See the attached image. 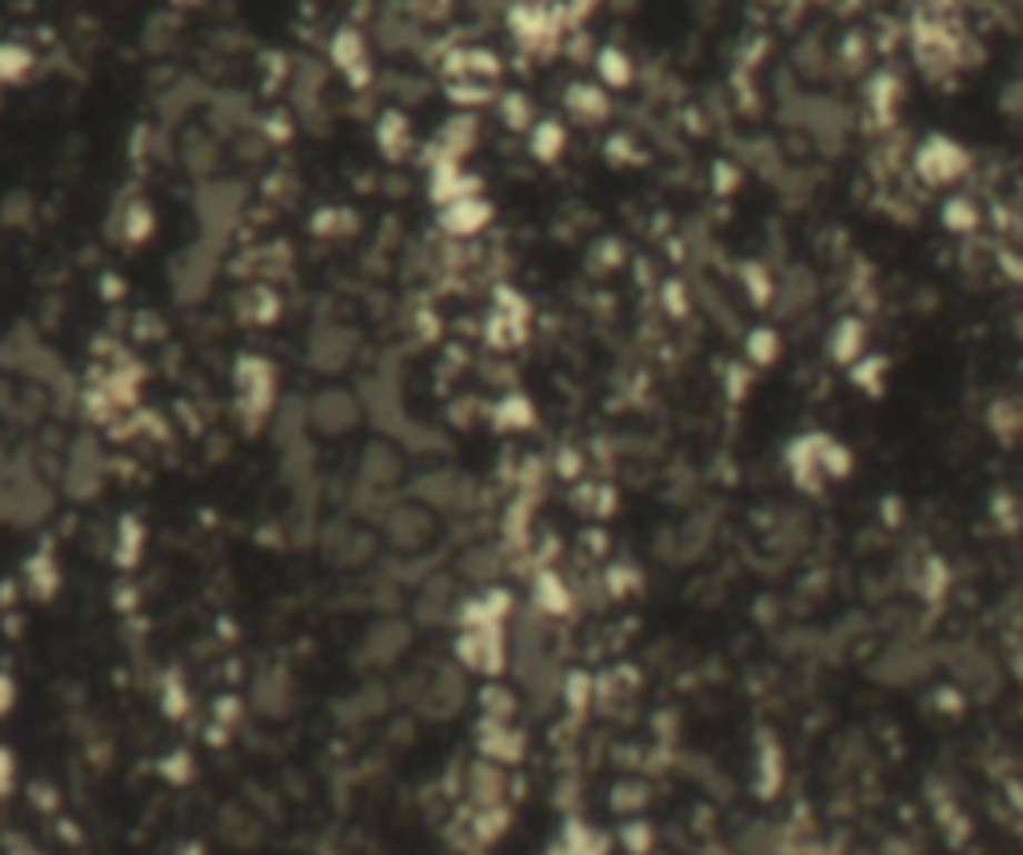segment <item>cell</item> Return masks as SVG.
Masks as SVG:
<instances>
[{
    "mask_svg": "<svg viewBox=\"0 0 1023 855\" xmlns=\"http://www.w3.org/2000/svg\"><path fill=\"white\" fill-rule=\"evenodd\" d=\"M392 692H397V704L412 707L420 720L448 724L468 704V672L457 660H424V664L400 672Z\"/></svg>",
    "mask_w": 1023,
    "mask_h": 855,
    "instance_id": "1",
    "label": "cell"
},
{
    "mask_svg": "<svg viewBox=\"0 0 1023 855\" xmlns=\"http://www.w3.org/2000/svg\"><path fill=\"white\" fill-rule=\"evenodd\" d=\"M57 507V492L44 480L32 456H17L0 464V524L4 527H40Z\"/></svg>",
    "mask_w": 1023,
    "mask_h": 855,
    "instance_id": "2",
    "label": "cell"
},
{
    "mask_svg": "<svg viewBox=\"0 0 1023 855\" xmlns=\"http://www.w3.org/2000/svg\"><path fill=\"white\" fill-rule=\"evenodd\" d=\"M0 369L12 372V376L29 380L44 392H64L69 389V372H64V360L29 329V324H17V329L4 332L0 340Z\"/></svg>",
    "mask_w": 1023,
    "mask_h": 855,
    "instance_id": "3",
    "label": "cell"
},
{
    "mask_svg": "<svg viewBox=\"0 0 1023 855\" xmlns=\"http://www.w3.org/2000/svg\"><path fill=\"white\" fill-rule=\"evenodd\" d=\"M244 200L249 189L232 177H209L197 180V192H192V217L200 224V237L217 240L229 249V237L237 232L240 212H244Z\"/></svg>",
    "mask_w": 1023,
    "mask_h": 855,
    "instance_id": "4",
    "label": "cell"
},
{
    "mask_svg": "<svg viewBox=\"0 0 1023 855\" xmlns=\"http://www.w3.org/2000/svg\"><path fill=\"white\" fill-rule=\"evenodd\" d=\"M220 264H224V244H217V240H209V237H197L189 249H180L177 256L169 260L172 300L184 304V309L200 304V300L212 292V284H217Z\"/></svg>",
    "mask_w": 1023,
    "mask_h": 855,
    "instance_id": "5",
    "label": "cell"
},
{
    "mask_svg": "<svg viewBox=\"0 0 1023 855\" xmlns=\"http://www.w3.org/2000/svg\"><path fill=\"white\" fill-rule=\"evenodd\" d=\"M412 640H417V624H412V616L380 612V616L360 632L357 647H352V667H360V672H384V667H397L400 660L412 652Z\"/></svg>",
    "mask_w": 1023,
    "mask_h": 855,
    "instance_id": "6",
    "label": "cell"
},
{
    "mask_svg": "<svg viewBox=\"0 0 1023 855\" xmlns=\"http://www.w3.org/2000/svg\"><path fill=\"white\" fill-rule=\"evenodd\" d=\"M408 496L420 500L424 507H432L437 516H468L480 507V484L460 467H424L420 476H412L408 484Z\"/></svg>",
    "mask_w": 1023,
    "mask_h": 855,
    "instance_id": "7",
    "label": "cell"
},
{
    "mask_svg": "<svg viewBox=\"0 0 1023 855\" xmlns=\"http://www.w3.org/2000/svg\"><path fill=\"white\" fill-rule=\"evenodd\" d=\"M104 480H109V456H104L100 440L92 432H77L60 456V492L77 504H89L100 496Z\"/></svg>",
    "mask_w": 1023,
    "mask_h": 855,
    "instance_id": "8",
    "label": "cell"
},
{
    "mask_svg": "<svg viewBox=\"0 0 1023 855\" xmlns=\"http://www.w3.org/2000/svg\"><path fill=\"white\" fill-rule=\"evenodd\" d=\"M377 536L384 540L397 556H417V552H424V547L432 544V536H437V512L412 496H397L384 512H380Z\"/></svg>",
    "mask_w": 1023,
    "mask_h": 855,
    "instance_id": "9",
    "label": "cell"
},
{
    "mask_svg": "<svg viewBox=\"0 0 1023 855\" xmlns=\"http://www.w3.org/2000/svg\"><path fill=\"white\" fill-rule=\"evenodd\" d=\"M357 396H360V404H364L368 424L388 440H397L400 428L412 420L404 412V389H400V372L392 369V364H380V369L368 372V376L360 380Z\"/></svg>",
    "mask_w": 1023,
    "mask_h": 855,
    "instance_id": "10",
    "label": "cell"
},
{
    "mask_svg": "<svg viewBox=\"0 0 1023 855\" xmlns=\"http://www.w3.org/2000/svg\"><path fill=\"white\" fill-rule=\"evenodd\" d=\"M232 380H237V409L240 416H244V424L257 428L264 424V420H272V412H277V364H269L264 356H240L237 360V372H232Z\"/></svg>",
    "mask_w": 1023,
    "mask_h": 855,
    "instance_id": "11",
    "label": "cell"
},
{
    "mask_svg": "<svg viewBox=\"0 0 1023 855\" xmlns=\"http://www.w3.org/2000/svg\"><path fill=\"white\" fill-rule=\"evenodd\" d=\"M360 356V332L344 320H320L312 324L309 344H304V360L309 369L320 372V376H340L357 364Z\"/></svg>",
    "mask_w": 1023,
    "mask_h": 855,
    "instance_id": "12",
    "label": "cell"
},
{
    "mask_svg": "<svg viewBox=\"0 0 1023 855\" xmlns=\"http://www.w3.org/2000/svg\"><path fill=\"white\" fill-rule=\"evenodd\" d=\"M452 656L464 672L484 680H497L508 672V632L504 624H477V627H457V644Z\"/></svg>",
    "mask_w": 1023,
    "mask_h": 855,
    "instance_id": "13",
    "label": "cell"
},
{
    "mask_svg": "<svg viewBox=\"0 0 1023 855\" xmlns=\"http://www.w3.org/2000/svg\"><path fill=\"white\" fill-rule=\"evenodd\" d=\"M360 420H364V404H360V396L352 389L329 384V389H320L309 396V424L317 436L340 440V436H348V432H357Z\"/></svg>",
    "mask_w": 1023,
    "mask_h": 855,
    "instance_id": "14",
    "label": "cell"
},
{
    "mask_svg": "<svg viewBox=\"0 0 1023 855\" xmlns=\"http://www.w3.org/2000/svg\"><path fill=\"white\" fill-rule=\"evenodd\" d=\"M460 600H464V592H460V576H452V572H440V567H437V572L420 580L417 592H412V624H417V627H448V624H457Z\"/></svg>",
    "mask_w": 1023,
    "mask_h": 855,
    "instance_id": "15",
    "label": "cell"
},
{
    "mask_svg": "<svg viewBox=\"0 0 1023 855\" xmlns=\"http://www.w3.org/2000/svg\"><path fill=\"white\" fill-rule=\"evenodd\" d=\"M320 552L332 567H364L377 560V536L360 527L357 520H337V524H324L317 536Z\"/></svg>",
    "mask_w": 1023,
    "mask_h": 855,
    "instance_id": "16",
    "label": "cell"
},
{
    "mask_svg": "<svg viewBox=\"0 0 1023 855\" xmlns=\"http://www.w3.org/2000/svg\"><path fill=\"white\" fill-rule=\"evenodd\" d=\"M249 707L264 720H289L297 712V680L284 664H264L249 680Z\"/></svg>",
    "mask_w": 1023,
    "mask_h": 855,
    "instance_id": "17",
    "label": "cell"
},
{
    "mask_svg": "<svg viewBox=\"0 0 1023 855\" xmlns=\"http://www.w3.org/2000/svg\"><path fill=\"white\" fill-rule=\"evenodd\" d=\"M915 172L927 180V184H952L955 177L967 172V149L955 144L944 132H932V137L915 149Z\"/></svg>",
    "mask_w": 1023,
    "mask_h": 855,
    "instance_id": "18",
    "label": "cell"
},
{
    "mask_svg": "<svg viewBox=\"0 0 1023 855\" xmlns=\"http://www.w3.org/2000/svg\"><path fill=\"white\" fill-rule=\"evenodd\" d=\"M292 109L304 124H317L324 117V92H329V69L320 60H300L289 77Z\"/></svg>",
    "mask_w": 1023,
    "mask_h": 855,
    "instance_id": "19",
    "label": "cell"
},
{
    "mask_svg": "<svg viewBox=\"0 0 1023 855\" xmlns=\"http://www.w3.org/2000/svg\"><path fill=\"white\" fill-rule=\"evenodd\" d=\"M492 224V204H488L480 192H472V197H460V200H448V204H440V229L448 232L452 240H472L480 237V232Z\"/></svg>",
    "mask_w": 1023,
    "mask_h": 855,
    "instance_id": "20",
    "label": "cell"
},
{
    "mask_svg": "<svg viewBox=\"0 0 1023 855\" xmlns=\"http://www.w3.org/2000/svg\"><path fill=\"white\" fill-rule=\"evenodd\" d=\"M477 747H480V756L492 760V764L512 767L524 756V732H520L512 720H480Z\"/></svg>",
    "mask_w": 1023,
    "mask_h": 855,
    "instance_id": "21",
    "label": "cell"
},
{
    "mask_svg": "<svg viewBox=\"0 0 1023 855\" xmlns=\"http://www.w3.org/2000/svg\"><path fill=\"white\" fill-rule=\"evenodd\" d=\"M392 704H397V692L388 684H380V680H368L348 700H340L337 716L340 724H372V720H384Z\"/></svg>",
    "mask_w": 1023,
    "mask_h": 855,
    "instance_id": "22",
    "label": "cell"
},
{
    "mask_svg": "<svg viewBox=\"0 0 1023 855\" xmlns=\"http://www.w3.org/2000/svg\"><path fill=\"white\" fill-rule=\"evenodd\" d=\"M220 157H224V140L212 129H184L180 132V164L197 180L217 177Z\"/></svg>",
    "mask_w": 1023,
    "mask_h": 855,
    "instance_id": "23",
    "label": "cell"
},
{
    "mask_svg": "<svg viewBox=\"0 0 1023 855\" xmlns=\"http://www.w3.org/2000/svg\"><path fill=\"white\" fill-rule=\"evenodd\" d=\"M209 100H212V92H204L200 80L180 77L157 97V112H160V120H164V129H177V124L189 120V112H197L200 104H209Z\"/></svg>",
    "mask_w": 1023,
    "mask_h": 855,
    "instance_id": "24",
    "label": "cell"
},
{
    "mask_svg": "<svg viewBox=\"0 0 1023 855\" xmlns=\"http://www.w3.org/2000/svg\"><path fill=\"white\" fill-rule=\"evenodd\" d=\"M332 69L348 80V84H368L372 77V57H368V40L357 29H340L332 37Z\"/></svg>",
    "mask_w": 1023,
    "mask_h": 855,
    "instance_id": "25",
    "label": "cell"
},
{
    "mask_svg": "<svg viewBox=\"0 0 1023 855\" xmlns=\"http://www.w3.org/2000/svg\"><path fill=\"white\" fill-rule=\"evenodd\" d=\"M504 572V552L497 544H468L460 552L457 576L472 587H492Z\"/></svg>",
    "mask_w": 1023,
    "mask_h": 855,
    "instance_id": "26",
    "label": "cell"
},
{
    "mask_svg": "<svg viewBox=\"0 0 1023 855\" xmlns=\"http://www.w3.org/2000/svg\"><path fill=\"white\" fill-rule=\"evenodd\" d=\"M504 792H508L504 764H492V760L480 756L477 764L468 767V799H472L477 807L504 804Z\"/></svg>",
    "mask_w": 1023,
    "mask_h": 855,
    "instance_id": "27",
    "label": "cell"
},
{
    "mask_svg": "<svg viewBox=\"0 0 1023 855\" xmlns=\"http://www.w3.org/2000/svg\"><path fill=\"white\" fill-rule=\"evenodd\" d=\"M477 140H480V120L472 117V112L452 117L437 137V160H457L460 164L468 152L477 149Z\"/></svg>",
    "mask_w": 1023,
    "mask_h": 855,
    "instance_id": "28",
    "label": "cell"
},
{
    "mask_svg": "<svg viewBox=\"0 0 1023 855\" xmlns=\"http://www.w3.org/2000/svg\"><path fill=\"white\" fill-rule=\"evenodd\" d=\"M377 149L384 152L388 160H404L408 149H412V124L400 109H388L384 117L377 120Z\"/></svg>",
    "mask_w": 1023,
    "mask_h": 855,
    "instance_id": "29",
    "label": "cell"
},
{
    "mask_svg": "<svg viewBox=\"0 0 1023 855\" xmlns=\"http://www.w3.org/2000/svg\"><path fill=\"white\" fill-rule=\"evenodd\" d=\"M548 855H608V836L572 819V824H564V832H560V839Z\"/></svg>",
    "mask_w": 1023,
    "mask_h": 855,
    "instance_id": "30",
    "label": "cell"
},
{
    "mask_svg": "<svg viewBox=\"0 0 1023 855\" xmlns=\"http://www.w3.org/2000/svg\"><path fill=\"white\" fill-rule=\"evenodd\" d=\"M397 444L404 447V452H412V456H444L448 447H452V440H448L440 428L420 424V420H408V424L400 428Z\"/></svg>",
    "mask_w": 1023,
    "mask_h": 855,
    "instance_id": "31",
    "label": "cell"
},
{
    "mask_svg": "<svg viewBox=\"0 0 1023 855\" xmlns=\"http://www.w3.org/2000/svg\"><path fill=\"white\" fill-rule=\"evenodd\" d=\"M564 104H568V112L576 120H584V124H600V120H608V112H612V100H608V92L596 89V84H572Z\"/></svg>",
    "mask_w": 1023,
    "mask_h": 855,
    "instance_id": "32",
    "label": "cell"
},
{
    "mask_svg": "<svg viewBox=\"0 0 1023 855\" xmlns=\"http://www.w3.org/2000/svg\"><path fill=\"white\" fill-rule=\"evenodd\" d=\"M528 149H532V157L540 164H556L568 149V129L560 120H540V124L528 129Z\"/></svg>",
    "mask_w": 1023,
    "mask_h": 855,
    "instance_id": "33",
    "label": "cell"
},
{
    "mask_svg": "<svg viewBox=\"0 0 1023 855\" xmlns=\"http://www.w3.org/2000/svg\"><path fill=\"white\" fill-rule=\"evenodd\" d=\"M448 72L457 80H492L500 77V57H492L488 49H460L448 57Z\"/></svg>",
    "mask_w": 1023,
    "mask_h": 855,
    "instance_id": "34",
    "label": "cell"
},
{
    "mask_svg": "<svg viewBox=\"0 0 1023 855\" xmlns=\"http://www.w3.org/2000/svg\"><path fill=\"white\" fill-rule=\"evenodd\" d=\"M24 587H29L37 600H52L60 592V567L49 552H37V556L24 560V572H20Z\"/></svg>",
    "mask_w": 1023,
    "mask_h": 855,
    "instance_id": "35",
    "label": "cell"
},
{
    "mask_svg": "<svg viewBox=\"0 0 1023 855\" xmlns=\"http://www.w3.org/2000/svg\"><path fill=\"white\" fill-rule=\"evenodd\" d=\"M532 607H540L548 620L564 616L568 607H572V592H568V584L556 572H540L536 576V584H532Z\"/></svg>",
    "mask_w": 1023,
    "mask_h": 855,
    "instance_id": "36",
    "label": "cell"
},
{
    "mask_svg": "<svg viewBox=\"0 0 1023 855\" xmlns=\"http://www.w3.org/2000/svg\"><path fill=\"white\" fill-rule=\"evenodd\" d=\"M420 37H424V32H420L408 17H400V12H388L377 24V40L384 52H412L420 44Z\"/></svg>",
    "mask_w": 1023,
    "mask_h": 855,
    "instance_id": "37",
    "label": "cell"
},
{
    "mask_svg": "<svg viewBox=\"0 0 1023 855\" xmlns=\"http://www.w3.org/2000/svg\"><path fill=\"white\" fill-rule=\"evenodd\" d=\"M532 420H536V409H532V400L520 396V392L500 396L497 409H492V424L504 428V432H524V428H532Z\"/></svg>",
    "mask_w": 1023,
    "mask_h": 855,
    "instance_id": "38",
    "label": "cell"
},
{
    "mask_svg": "<svg viewBox=\"0 0 1023 855\" xmlns=\"http://www.w3.org/2000/svg\"><path fill=\"white\" fill-rule=\"evenodd\" d=\"M152 229H157V212H152L149 200H132L129 209L117 217V232L124 237V244H140V240H149Z\"/></svg>",
    "mask_w": 1023,
    "mask_h": 855,
    "instance_id": "39",
    "label": "cell"
},
{
    "mask_svg": "<svg viewBox=\"0 0 1023 855\" xmlns=\"http://www.w3.org/2000/svg\"><path fill=\"white\" fill-rule=\"evenodd\" d=\"M112 556L120 567H132L144 556V527L137 524V516H120L117 532H112Z\"/></svg>",
    "mask_w": 1023,
    "mask_h": 855,
    "instance_id": "40",
    "label": "cell"
},
{
    "mask_svg": "<svg viewBox=\"0 0 1023 855\" xmlns=\"http://www.w3.org/2000/svg\"><path fill=\"white\" fill-rule=\"evenodd\" d=\"M477 707H480V720H512L516 716V692L508 684H500V680H488V684L480 687Z\"/></svg>",
    "mask_w": 1023,
    "mask_h": 855,
    "instance_id": "41",
    "label": "cell"
},
{
    "mask_svg": "<svg viewBox=\"0 0 1023 855\" xmlns=\"http://www.w3.org/2000/svg\"><path fill=\"white\" fill-rule=\"evenodd\" d=\"M596 72L608 89H628L632 84V57L620 49H600L596 52Z\"/></svg>",
    "mask_w": 1023,
    "mask_h": 855,
    "instance_id": "42",
    "label": "cell"
},
{
    "mask_svg": "<svg viewBox=\"0 0 1023 855\" xmlns=\"http://www.w3.org/2000/svg\"><path fill=\"white\" fill-rule=\"evenodd\" d=\"M240 316L249 320V324H272L280 316V296L260 284V289H252L249 296L240 300Z\"/></svg>",
    "mask_w": 1023,
    "mask_h": 855,
    "instance_id": "43",
    "label": "cell"
},
{
    "mask_svg": "<svg viewBox=\"0 0 1023 855\" xmlns=\"http://www.w3.org/2000/svg\"><path fill=\"white\" fill-rule=\"evenodd\" d=\"M32 69V52L24 49V44H17V40H4L0 44V84H17V80H24Z\"/></svg>",
    "mask_w": 1023,
    "mask_h": 855,
    "instance_id": "44",
    "label": "cell"
},
{
    "mask_svg": "<svg viewBox=\"0 0 1023 855\" xmlns=\"http://www.w3.org/2000/svg\"><path fill=\"white\" fill-rule=\"evenodd\" d=\"M508 824H512V816H508V807H504V804H497V807H477V816H472V832H477L480 844H497V839L508 832Z\"/></svg>",
    "mask_w": 1023,
    "mask_h": 855,
    "instance_id": "45",
    "label": "cell"
},
{
    "mask_svg": "<svg viewBox=\"0 0 1023 855\" xmlns=\"http://www.w3.org/2000/svg\"><path fill=\"white\" fill-rule=\"evenodd\" d=\"M160 707H164V716H172V720H180V716H189V707H192V696H189V684L180 676H164V687H160Z\"/></svg>",
    "mask_w": 1023,
    "mask_h": 855,
    "instance_id": "46",
    "label": "cell"
},
{
    "mask_svg": "<svg viewBox=\"0 0 1023 855\" xmlns=\"http://www.w3.org/2000/svg\"><path fill=\"white\" fill-rule=\"evenodd\" d=\"M357 229V217L348 209H320L317 217H312V232L317 237H344V232Z\"/></svg>",
    "mask_w": 1023,
    "mask_h": 855,
    "instance_id": "47",
    "label": "cell"
},
{
    "mask_svg": "<svg viewBox=\"0 0 1023 855\" xmlns=\"http://www.w3.org/2000/svg\"><path fill=\"white\" fill-rule=\"evenodd\" d=\"M500 120H504L512 132H528L532 129V109H528V100L520 97V92H508L504 100H500Z\"/></svg>",
    "mask_w": 1023,
    "mask_h": 855,
    "instance_id": "48",
    "label": "cell"
},
{
    "mask_svg": "<svg viewBox=\"0 0 1023 855\" xmlns=\"http://www.w3.org/2000/svg\"><path fill=\"white\" fill-rule=\"evenodd\" d=\"M975 209H972V200H964V197H952L947 200V209H944V224L952 232H972L975 229Z\"/></svg>",
    "mask_w": 1023,
    "mask_h": 855,
    "instance_id": "49",
    "label": "cell"
},
{
    "mask_svg": "<svg viewBox=\"0 0 1023 855\" xmlns=\"http://www.w3.org/2000/svg\"><path fill=\"white\" fill-rule=\"evenodd\" d=\"M244 716V704H240V696H217L212 700V724L220 727V732H229V727H237V720Z\"/></svg>",
    "mask_w": 1023,
    "mask_h": 855,
    "instance_id": "50",
    "label": "cell"
},
{
    "mask_svg": "<svg viewBox=\"0 0 1023 855\" xmlns=\"http://www.w3.org/2000/svg\"><path fill=\"white\" fill-rule=\"evenodd\" d=\"M748 352H752L755 364H772L775 356H780V336L768 329L752 332V340H748Z\"/></svg>",
    "mask_w": 1023,
    "mask_h": 855,
    "instance_id": "51",
    "label": "cell"
},
{
    "mask_svg": "<svg viewBox=\"0 0 1023 855\" xmlns=\"http://www.w3.org/2000/svg\"><path fill=\"white\" fill-rule=\"evenodd\" d=\"M620 839H624V847L632 855H644L648 847H652V827H648L644 819H628L624 832H620Z\"/></svg>",
    "mask_w": 1023,
    "mask_h": 855,
    "instance_id": "52",
    "label": "cell"
},
{
    "mask_svg": "<svg viewBox=\"0 0 1023 855\" xmlns=\"http://www.w3.org/2000/svg\"><path fill=\"white\" fill-rule=\"evenodd\" d=\"M588 696H592V687H588L584 672H572V676L564 680V687H560V700H564L568 707H584Z\"/></svg>",
    "mask_w": 1023,
    "mask_h": 855,
    "instance_id": "53",
    "label": "cell"
},
{
    "mask_svg": "<svg viewBox=\"0 0 1023 855\" xmlns=\"http://www.w3.org/2000/svg\"><path fill=\"white\" fill-rule=\"evenodd\" d=\"M612 807L616 812H624V816H632V812H640L644 807V787H636V784H620L616 792H612Z\"/></svg>",
    "mask_w": 1023,
    "mask_h": 855,
    "instance_id": "54",
    "label": "cell"
},
{
    "mask_svg": "<svg viewBox=\"0 0 1023 855\" xmlns=\"http://www.w3.org/2000/svg\"><path fill=\"white\" fill-rule=\"evenodd\" d=\"M12 787H17V760H12L9 747L0 744V804L12 796Z\"/></svg>",
    "mask_w": 1023,
    "mask_h": 855,
    "instance_id": "55",
    "label": "cell"
},
{
    "mask_svg": "<svg viewBox=\"0 0 1023 855\" xmlns=\"http://www.w3.org/2000/svg\"><path fill=\"white\" fill-rule=\"evenodd\" d=\"M260 129H264V137H269V144H280V140L292 137V117L289 112H277V117H264L260 120Z\"/></svg>",
    "mask_w": 1023,
    "mask_h": 855,
    "instance_id": "56",
    "label": "cell"
},
{
    "mask_svg": "<svg viewBox=\"0 0 1023 855\" xmlns=\"http://www.w3.org/2000/svg\"><path fill=\"white\" fill-rule=\"evenodd\" d=\"M160 767H164V776H169L172 784H189L192 779V756L189 752H177V756H169Z\"/></svg>",
    "mask_w": 1023,
    "mask_h": 855,
    "instance_id": "57",
    "label": "cell"
},
{
    "mask_svg": "<svg viewBox=\"0 0 1023 855\" xmlns=\"http://www.w3.org/2000/svg\"><path fill=\"white\" fill-rule=\"evenodd\" d=\"M12 704H17V684H12V676L0 672V716H9Z\"/></svg>",
    "mask_w": 1023,
    "mask_h": 855,
    "instance_id": "58",
    "label": "cell"
},
{
    "mask_svg": "<svg viewBox=\"0 0 1023 855\" xmlns=\"http://www.w3.org/2000/svg\"><path fill=\"white\" fill-rule=\"evenodd\" d=\"M556 472H560V476H576V472H580V456H576V452H560V456H556Z\"/></svg>",
    "mask_w": 1023,
    "mask_h": 855,
    "instance_id": "59",
    "label": "cell"
},
{
    "mask_svg": "<svg viewBox=\"0 0 1023 855\" xmlns=\"http://www.w3.org/2000/svg\"><path fill=\"white\" fill-rule=\"evenodd\" d=\"M120 292H124V284L117 276H104V296H120Z\"/></svg>",
    "mask_w": 1023,
    "mask_h": 855,
    "instance_id": "60",
    "label": "cell"
},
{
    "mask_svg": "<svg viewBox=\"0 0 1023 855\" xmlns=\"http://www.w3.org/2000/svg\"><path fill=\"white\" fill-rule=\"evenodd\" d=\"M177 4H200V0H177Z\"/></svg>",
    "mask_w": 1023,
    "mask_h": 855,
    "instance_id": "61",
    "label": "cell"
}]
</instances>
